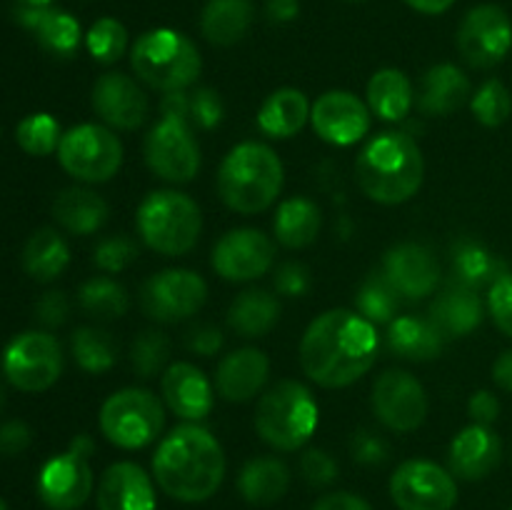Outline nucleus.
<instances>
[{
	"label": "nucleus",
	"instance_id": "61",
	"mask_svg": "<svg viewBox=\"0 0 512 510\" xmlns=\"http://www.w3.org/2000/svg\"><path fill=\"white\" fill-rule=\"evenodd\" d=\"M0 408H3V385H0Z\"/></svg>",
	"mask_w": 512,
	"mask_h": 510
},
{
	"label": "nucleus",
	"instance_id": "10",
	"mask_svg": "<svg viewBox=\"0 0 512 510\" xmlns=\"http://www.w3.org/2000/svg\"><path fill=\"white\" fill-rule=\"evenodd\" d=\"M63 373V350L45 330H25L3 350V375L23 393H43L53 388Z\"/></svg>",
	"mask_w": 512,
	"mask_h": 510
},
{
	"label": "nucleus",
	"instance_id": "32",
	"mask_svg": "<svg viewBox=\"0 0 512 510\" xmlns=\"http://www.w3.org/2000/svg\"><path fill=\"white\" fill-rule=\"evenodd\" d=\"M280 300L270 290L250 288L240 293L228 308V325L240 338H263L278 325Z\"/></svg>",
	"mask_w": 512,
	"mask_h": 510
},
{
	"label": "nucleus",
	"instance_id": "44",
	"mask_svg": "<svg viewBox=\"0 0 512 510\" xmlns=\"http://www.w3.org/2000/svg\"><path fill=\"white\" fill-rule=\"evenodd\" d=\"M170 358V340L160 330H143L130 345V365L143 380L165 373Z\"/></svg>",
	"mask_w": 512,
	"mask_h": 510
},
{
	"label": "nucleus",
	"instance_id": "22",
	"mask_svg": "<svg viewBox=\"0 0 512 510\" xmlns=\"http://www.w3.org/2000/svg\"><path fill=\"white\" fill-rule=\"evenodd\" d=\"M503 458V443L490 425H468L453 438L448 450L450 473L460 480H483Z\"/></svg>",
	"mask_w": 512,
	"mask_h": 510
},
{
	"label": "nucleus",
	"instance_id": "21",
	"mask_svg": "<svg viewBox=\"0 0 512 510\" xmlns=\"http://www.w3.org/2000/svg\"><path fill=\"white\" fill-rule=\"evenodd\" d=\"M160 393H163L165 405L188 423H200L208 418L215 403L208 375L198 365L185 363V360L165 368V373L160 375Z\"/></svg>",
	"mask_w": 512,
	"mask_h": 510
},
{
	"label": "nucleus",
	"instance_id": "1",
	"mask_svg": "<svg viewBox=\"0 0 512 510\" xmlns=\"http://www.w3.org/2000/svg\"><path fill=\"white\" fill-rule=\"evenodd\" d=\"M378 348V328L358 310H325L305 328L300 368L320 388H348L373 368Z\"/></svg>",
	"mask_w": 512,
	"mask_h": 510
},
{
	"label": "nucleus",
	"instance_id": "48",
	"mask_svg": "<svg viewBox=\"0 0 512 510\" xmlns=\"http://www.w3.org/2000/svg\"><path fill=\"white\" fill-rule=\"evenodd\" d=\"M488 310L500 333L512 338V273L500 275L488 290Z\"/></svg>",
	"mask_w": 512,
	"mask_h": 510
},
{
	"label": "nucleus",
	"instance_id": "54",
	"mask_svg": "<svg viewBox=\"0 0 512 510\" xmlns=\"http://www.w3.org/2000/svg\"><path fill=\"white\" fill-rule=\"evenodd\" d=\"M468 413L473 418V423L493 425L500 415V400L490 390H478V393L470 395Z\"/></svg>",
	"mask_w": 512,
	"mask_h": 510
},
{
	"label": "nucleus",
	"instance_id": "51",
	"mask_svg": "<svg viewBox=\"0 0 512 510\" xmlns=\"http://www.w3.org/2000/svg\"><path fill=\"white\" fill-rule=\"evenodd\" d=\"M68 310L70 305L65 293H60V290H48V293L38 300V305H35V318H38L45 328H58V325H63L65 320H68Z\"/></svg>",
	"mask_w": 512,
	"mask_h": 510
},
{
	"label": "nucleus",
	"instance_id": "55",
	"mask_svg": "<svg viewBox=\"0 0 512 510\" xmlns=\"http://www.w3.org/2000/svg\"><path fill=\"white\" fill-rule=\"evenodd\" d=\"M313 510H373L370 503L360 495L348 493V490H338V493H328L313 505Z\"/></svg>",
	"mask_w": 512,
	"mask_h": 510
},
{
	"label": "nucleus",
	"instance_id": "17",
	"mask_svg": "<svg viewBox=\"0 0 512 510\" xmlns=\"http://www.w3.org/2000/svg\"><path fill=\"white\" fill-rule=\"evenodd\" d=\"M275 243L258 228L228 230L215 243L210 265L228 283H250L273 268Z\"/></svg>",
	"mask_w": 512,
	"mask_h": 510
},
{
	"label": "nucleus",
	"instance_id": "63",
	"mask_svg": "<svg viewBox=\"0 0 512 510\" xmlns=\"http://www.w3.org/2000/svg\"><path fill=\"white\" fill-rule=\"evenodd\" d=\"M510 510H512V508H510Z\"/></svg>",
	"mask_w": 512,
	"mask_h": 510
},
{
	"label": "nucleus",
	"instance_id": "49",
	"mask_svg": "<svg viewBox=\"0 0 512 510\" xmlns=\"http://www.w3.org/2000/svg\"><path fill=\"white\" fill-rule=\"evenodd\" d=\"M350 455L360 465H383L388 460L390 448L373 430H358L350 440Z\"/></svg>",
	"mask_w": 512,
	"mask_h": 510
},
{
	"label": "nucleus",
	"instance_id": "18",
	"mask_svg": "<svg viewBox=\"0 0 512 510\" xmlns=\"http://www.w3.org/2000/svg\"><path fill=\"white\" fill-rule=\"evenodd\" d=\"M370 115L368 105L350 90H328L310 108V123L325 143L348 148L368 135Z\"/></svg>",
	"mask_w": 512,
	"mask_h": 510
},
{
	"label": "nucleus",
	"instance_id": "53",
	"mask_svg": "<svg viewBox=\"0 0 512 510\" xmlns=\"http://www.w3.org/2000/svg\"><path fill=\"white\" fill-rule=\"evenodd\" d=\"M33 440V433L25 423L20 420H8V423L0 425V453L5 455H18L23 453L25 448Z\"/></svg>",
	"mask_w": 512,
	"mask_h": 510
},
{
	"label": "nucleus",
	"instance_id": "4",
	"mask_svg": "<svg viewBox=\"0 0 512 510\" xmlns=\"http://www.w3.org/2000/svg\"><path fill=\"white\" fill-rule=\"evenodd\" d=\"M285 183L283 160L270 145L245 140L230 148L218 170V193L230 210L255 215L278 200Z\"/></svg>",
	"mask_w": 512,
	"mask_h": 510
},
{
	"label": "nucleus",
	"instance_id": "56",
	"mask_svg": "<svg viewBox=\"0 0 512 510\" xmlns=\"http://www.w3.org/2000/svg\"><path fill=\"white\" fill-rule=\"evenodd\" d=\"M265 13L273 23H290V20L298 18L300 3L298 0H268L265 3Z\"/></svg>",
	"mask_w": 512,
	"mask_h": 510
},
{
	"label": "nucleus",
	"instance_id": "23",
	"mask_svg": "<svg viewBox=\"0 0 512 510\" xmlns=\"http://www.w3.org/2000/svg\"><path fill=\"white\" fill-rule=\"evenodd\" d=\"M98 510H155V485L133 460L105 468L98 483Z\"/></svg>",
	"mask_w": 512,
	"mask_h": 510
},
{
	"label": "nucleus",
	"instance_id": "39",
	"mask_svg": "<svg viewBox=\"0 0 512 510\" xmlns=\"http://www.w3.org/2000/svg\"><path fill=\"white\" fill-rule=\"evenodd\" d=\"M70 353L85 373H105L118 360V345L108 330L83 325L70 335Z\"/></svg>",
	"mask_w": 512,
	"mask_h": 510
},
{
	"label": "nucleus",
	"instance_id": "13",
	"mask_svg": "<svg viewBox=\"0 0 512 510\" xmlns=\"http://www.w3.org/2000/svg\"><path fill=\"white\" fill-rule=\"evenodd\" d=\"M208 300L203 275L185 268H168L150 275L140 290V308L150 320L163 325L180 323L198 313Z\"/></svg>",
	"mask_w": 512,
	"mask_h": 510
},
{
	"label": "nucleus",
	"instance_id": "15",
	"mask_svg": "<svg viewBox=\"0 0 512 510\" xmlns=\"http://www.w3.org/2000/svg\"><path fill=\"white\" fill-rule=\"evenodd\" d=\"M370 405L380 423L395 433H413L428 418V393L413 373L390 368L373 383Z\"/></svg>",
	"mask_w": 512,
	"mask_h": 510
},
{
	"label": "nucleus",
	"instance_id": "6",
	"mask_svg": "<svg viewBox=\"0 0 512 510\" xmlns=\"http://www.w3.org/2000/svg\"><path fill=\"white\" fill-rule=\"evenodd\" d=\"M320 410L308 385L280 380L265 390L255 408V430L270 448L293 453L313 438Z\"/></svg>",
	"mask_w": 512,
	"mask_h": 510
},
{
	"label": "nucleus",
	"instance_id": "33",
	"mask_svg": "<svg viewBox=\"0 0 512 510\" xmlns=\"http://www.w3.org/2000/svg\"><path fill=\"white\" fill-rule=\"evenodd\" d=\"M290 470L273 455L248 460L238 475V490L250 505H273L288 493Z\"/></svg>",
	"mask_w": 512,
	"mask_h": 510
},
{
	"label": "nucleus",
	"instance_id": "31",
	"mask_svg": "<svg viewBox=\"0 0 512 510\" xmlns=\"http://www.w3.org/2000/svg\"><path fill=\"white\" fill-rule=\"evenodd\" d=\"M310 108L303 90L298 88H278L273 95H268V100L263 103L258 113V128L263 130L268 138H293L300 130L305 128V123L310 120Z\"/></svg>",
	"mask_w": 512,
	"mask_h": 510
},
{
	"label": "nucleus",
	"instance_id": "3",
	"mask_svg": "<svg viewBox=\"0 0 512 510\" xmlns=\"http://www.w3.org/2000/svg\"><path fill=\"white\" fill-rule=\"evenodd\" d=\"M360 190L380 205H400L413 198L425 178L420 145L400 130H385L370 138L355 160Z\"/></svg>",
	"mask_w": 512,
	"mask_h": 510
},
{
	"label": "nucleus",
	"instance_id": "16",
	"mask_svg": "<svg viewBox=\"0 0 512 510\" xmlns=\"http://www.w3.org/2000/svg\"><path fill=\"white\" fill-rule=\"evenodd\" d=\"M512 20L500 5L483 3L465 13L458 28V50L470 68L488 70L508 58Z\"/></svg>",
	"mask_w": 512,
	"mask_h": 510
},
{
	"label": "nucleus",
	"instance_id": "52",
	"mask_svg": "<svg viewBox=\"0 0 512 510\" xmlns=\"http://www.w3.org/2000/svg\"><path fill=\"white\" fill-rule=\"evenodd\" d=\"M185 345H188L190 353H198L203 355V358H210V355H215L220 348H223V333L210 323L193 325V328L188 330V335H185Z\"/></svg>",
	"mask_w": 512,
	"mask_h": 510
},
{
	"label": "nucleus",
	"instance_id": "43",
	"mask_svg": "<svg viewBox=\"0 0 512 510\" xmlns=\"http://www.w3.org/2000/svg\"><path fill=\"white\" fill-rule=\"evenodd\" d=\"M85 48L100 65H113L128 50V30L115 18H98L85 35Z\"/></svg>",
	"mask_w": 512,
	"mask_h": 510
},
{
	"label": "nucleus",
	"instance_id": "7",
	"mask_svg": "<svg viewBox=\"0 0 512 510\" xmlns=\"http://www.w3.org/2000/svg\"><path fill=\"white\" fill-rule=\"evenodd\" d=\"M138 235L150 250L165 258H180L198 245L203 213L190 195L155 190L145 195L135 213Z\"/></svg>",
	"mask_w": 512,
	"mask_h": 510
},
{
	"label": "nucleus",
	"instance_id": "60",
	"mask_svg": "<svg viewBox=\"0 0 512 510\" xmlns=\"http://www.w3.org/2000/svg\"><path fill=\"white\" fill-rule=\"evenodd\" d=\"M0 510H8V503L3 498H0Z\"/></svg>",
	"mask_w": 512,
	"mask_h": 510
},
{
	"label": "nucleus",
	"instance_id": "57",
	"mask_svg": "<svg viewBox=\"0 0 512 510\" xmlns=\"http://www.w3.org/2000/svg\"><path fill=\"white\" fill-rule=\"evenodd\" d=\"M493 380L505 393H512V350L498 355V360L493 363Z\"/></svg>",
	"mask_w": 512,
	"mask_h": 510
},
{
	"label": "nucleus",
	"instance_id": "38",
	"mask_svg": "<svg viewBox=\"0 0 512 510\" xmlns=\"http://www.w3.org/2000/svg\"><path fill=\"white\" fill-rule=\"evenodd\" d=\"M453 283L465 285V288H488L505 275L500 260L490 253L485 245L475 240H460L453 248Z\"/></svg>",
	"mask_w": 512,
	"mask_h": 510
},
{
	"label": "nucleus",
	"instance_id": "40",
	"mask_svg": "<svg viewBox=\"0 0 512 510\" xmlns=\"http://www.w3.org/2000/svg\"><path fill=\"white\" fill-rule=\"evenodd\" d=\"M80 308L98 320H115L123 318L130 308L128 290L118 283V280L108 278V275H95V278L85 280L78 290Z\"/></svg>",
	"mask_w": 512,
	"mask_h": 510
},
{
	"label": "nucleus",
	"instance_id": "46",
	"mask_svg": "<svg viewBox=\"0 0 512 510\" xmlns=\"http://www.w3.org/2000/svg\"><path fill=\"white\" fill-rule=\"evenodd\" d=\"M138 260V245L128 235H110L95 248L93 263L105 273H120Z\"/></svg>",
	"mask_w": 512,
	"mask_h": 510
},
{
	"label": "nucleus",
	"instance_id": "41",
	"mask_svg": "<svg viewBox=\"0 0 512 510\" xmlns=\"http://www.w3.org/2000/svg\"><path fill=\"white\" fill-rule=\"evenodd\" d=\"M355 305H358V313L373 325H390L398 318L400 295L380 270V273H370L363 280L358 295H355Z\"/></svg>",
	"mask_w": 512,
	"mask_h": 510
},
{
	"label": "nucleus",
	"instance_id": "30",
	"mask_svg": "<svg viewBox=\"0 0 512 510\" xmlns=\"http://www.w3.org/2000/svg\"><path fill=\"white\" fill-rule=\"evenodd\" d=\"M53 215L63 230L73 235H93L108 223L110 208L88 188H65L53 203Z\"/></svg>",
	"mask_w": 512,
	"mask_h": 510
},
{
	"label": "nucleus",
	"instance_id": "50",
	"mask_svg": "<svg viewBox=\"0 0 512 510\" xmlns=\"http://www.w3.org/2000/svg\"><path fill=\"white\" fill-rule=\"evenodd\" d=\"M275 290L285 298H300L310 290V270L303 263H283L275 270Z\"/></svg>",
	"mask_w": 512,
	"mask_h": 510
},
{
	"label": "nucleus",
	"instance_id": "5",
	"mask_svg": "<svg viewBox=\"0 0 512 510\" xmlns=\"http://www.w3.org/2000/svg\"><path fill=\"white\" fill-rule=\"evenodd\" d=\"M130 68L140 83L168 95L193 88L203 70V58L188 35L173 28H155L133 43Z\"/></svg>",
	"mask_w": 512,
	"mask_h": 510
},
{
	"label": "nucleus",
	"instance_id": "20",
	"mask_svg": "<svg viewBox=\"0 0 512 510\" xmlns=\"http://www.w3.org/2000/svg\"><path fill=\"white\" fill-rule=\"evenodd\" d=\"M93 110L108 128L135 130L148 120V95L125 73H105L93 85Z\"/></svg>",
	"mask_w": 512,
	"mask_h": 510
},
{
	"label": "nucleus",
	"instance_id": "36",
	"mask_svg": "<svg viewBox=\"0 0 512 510\" xmlns=\"http://www.w3.org/2000/svg\"><path fill=\"white\" fill-rule=\"evenodd\" d=\"M70 263V248L63 235L53 228L35 230L23 250V268L38 283L58 278Z\"/></svg>",
	"mask_w": 512,
	"mask_h": 510
},
{
	"label": "nucleus",
	"instance_id": "11",
	"mask_svg": "<svg viewBox=\"0 0 512 510\" xmlns=\"http://www.w3.org/2000/svg\"><path fill=\"white\" fill-rule=\"evenodd\" d=\"M93 440L78 435L65 453L53 455L40 468L38 495L50 510H78L93 493Z\"/></svg>",
	"mask_w": 512,
	"mask_h": 510
},
{
	"label": "nucleus",
	"instance_id": "45",
	"mask_svg": "<svg viewBox=\"0 0 512 510\" xmlns=\"http://www.w3.org/2000/svg\"><path fill=\"white\" fill-rule=\"evenodd\" d=\"M470 108L473 115L478 118V123H483L485 128H498L512 113V95L508 85L498 78H490L480 85L478 90L470 98Z\"/></svg>",
	"mask_w": 512,
	"mask_h": 510
},
{
	"label": "nucleus",
	"instance_id": "59",
	"mask_svg": "<svg viewBox=\"0 0 512 510\" xmlns=\"http://www.w3.org/2000/svg\"><path fill=\"white\" fill-rule=\"evenodd\" d=\"M20 5H50L53 0H18Z\"/></svg>",
	"mask_w": 512,
	"mask_h": 510
},
{
	"label": "nucleus",
	"instance_id": "25",
	"mask_svg": "<svg viewBox=\"0 0 512 510\" xmlns=\"http://www.w3.org/2000/svg\"><path fill=\"white\" fill-rule=\"evenodd\" d=\"M15 18L25 30L35 35V40L48 53L60 55V58H70L83 38L78 20L65 10L50 8V5H18Z\"/></svg>",
	"mask_w": 512,
	"mask_h": 510
},
{
	"label": "nucleus",
	"instance_id": "24",
	"mask_svg": "<svg viewBox=\"0 0 512 510\" xmlns=\"http://www.w3.org/2000/svg\"><path fill=\"white\" fill-rule=\"evenodd\" d=\"M270 378V360L258 348H238L225 355L215 370V388L228 403H248L263 393Z\"/></svg>",
	"mask_w": 512,
	"mask_h": 510
},
{
	"label": "nucleus",
	"instance_id": "9",
	"mask_svg": "<svg viewBox=\"0 0 512 510\" xmlns=\"http://www.w3.org/2000/svg\"><path fill=\"white\" fill-rule=\"evenodd\" d=\"M58 160L65 173L80 183H108L123 165V143L108 125H75L63 133Z\"/></svg>",
	"mask_w": 512,
	"mask_h": 510
},
{
	"label": "nucleus",
	"instance_id": "47",
	"mask_svg": "<svg viewBox=\"0 0 512 510\" xmlns=\"http://www.w3.org/2000/svg\"><path fill=\"white\" fill-rule=\"evenodd\" d=\"M338 460L323 448H310L305 450L303 458H300V473L315 488H325V485L335 483L338 478Z\"/></svg>",
	"mask_w": 512,
	"mask_h": 510
},
{
	"label": "nucleus",
	"instance_id": "35",
	"mask_svg": "<svg viewBox=\"0 0 512 510\" xmlns=\"http://www.w3.org/2000/svg\"><path fill=\"white\" fill-rule=\"evenodd\" d=\"M320 223H323V218H320L318 203L303 198V195H295V198L283 200L278 205V213L273 220L275 240L290 250L308 248L318 238Z\"/></svg>",
	"mask_w": 512,
	"mask_h": 510
},
{
	"label": "nucleus",
	"instance_id": "27",
	"mask_svg": "<svg viewBox=\"0 0 512 510\" xmlns=\"http://www.w3.org/2000/svg\"><path fill=\"white\" fill-rule=\"evenodd\" d=\"M428 318L438 325L445 338H465L483 323V300L478 290L450 283L430 303Z\"/></svg>",
	"mask_w": 512,
	"mask_h": 510
},
{
	"label": "nucleus",
	"instance_id": "2",
	"mask_svg": "<svg viewBox=\"0 0 512 510\" xmlns=\"http://www.w3.org/2000/svg\"><path fill=\"white\" fill-rule=\"evenodd\" d=\"M225 453L208 428L185 423L160 440L153 455V478L165 495L180 503L213 498L225 478Z\"/></svg>",
	"mask_w": 512,
	"mask_h": 510
},
{
	"label": "nucleus",
	"instance_id": "26",
	"mask_svg": "<svg viewBox=\"0 0 512 510\" xmlns=\"http://www.w3.org/2000/svg\"><path fill=\"white\" fill-rule=\"evenodd\" d=\"M470 98V80L458 65L438 63L423 75L415 100L428 118H448Z\"/></svg>",
	"mask_w": 512,
	"mask_h": 510
},
{
	"label": "nucleus",
	"instance_id": "37",
	"mask_svg": "<svg viewBox=\"0 0 512 510\" xmlns=\"http://www.w3.org/2000/svg\"><path fill=\"white\" fill-rule=\"evenodd\" d=\"M163 115H173V118L185 120L193 128L213 130L223 120L225 108L220 95L213 88H195V90H180V93H168L160 103Z\"/></svg>",
	"mask_w": 512,
	"mask_h": 510
},
{
	"label": "nucleus",
	"instance_id": "8",
	"mask_svg": "<svg viewBox=\"0 0 512 510\" xmlns=\"http://www.w3.org/2000/svg\"><path fill=\"white\" fill-rule=\"evenodd\" d=\"M98 420L108 443L123 450H140L163 433L165 408L153 390L123 388L108 395Z\"/></svg>",
	"mask_w": 512,
	"mask_h": 510
},
{
	"label": "nucleus",
	"instance_id": "62",
	"mask_svg": "<svg viewBox=\"0 0 512 510\" xmlns=\"http://www.w3.org/2000/svg\"><path fill=\"white\" fill-rule=\"evenodd\" d=\"M353 3H358V0H353Z\"/></svg>",
	"mask_w": 512,
	"mask_h": 510
},
{
	"label": "nucleus",
	"instance_id": "29",
	"mask_svg": "<svg viewBox=\"0 0 512 510\" xmlns=\"http://www.w3.org/2000/svg\"><path fill=\"white\" fill-rule=\"evenodd\" d=\"M253 15V0H208L200 13V30L208 43L230 48L248 35Z\"/></svg>",
	"mask_w": 512,
	"mask_h": 510
},
{
	"label": "nucleus",
	"instance_id": "19",
	"mask_svg": "<svg viewBox=\"0 0 512 510\" xmlns=\"http://www.w3.org/2000/svg\"><path fill=\"white\" fill-rule=\"evenodd\" d=\"M383 275L405 300H423L435 295L443 270L433 250L423 243H398L385 253Z\"/></svg>",
	"mask_w": 512,
	"mask_h": 510
},
{
	"label": "nucleus",
	"instance_id": "14",
	"mask_svg": "<svg viewBox=\"0 0 512 510\" xmlns=\"http://www.w3.org/2000/svg\"><path fill=\"white\" fill-rule=\"evenodd\" d=\"M390 498L400 510H453L458 483L450 470L433 460H405L390 475Z\"/></svg>",
	"mask_w": 512,
	"mask_h": 510
},
{
	"label": "nucleus",
	"instance_id": "58",
	"mask_svg": "<svg viewBox=\"0 0 512 510\" xmlns=\"http://www.w3.org/2000/svg\"><path fill=\"white\" fill-rule=\"evenodd\" d=\"M413 10L423 15H440L455 5V0H405Z\"/></svg>",
	"mask_w": 512,
	"mask_h": 510
},
{
	"label": "nucleus",
	"instance_id": "42",
	"mask_svg": "<svg viewBox=\"0 0 512 510\" xmlns=\"http://www.w3.org/2000/svg\"><path fill=\"white\" fill-rule=\"evenodd\" d=\"M15 140L33 158H45L58 150L60 140H63V128L50 113H33L20 120L15 128Z\"/></svg>",
	"mask_w": 512,
	"mask_h": 510
},
{
	"label": "nucleus",
	"instance_id": "34",
	"mask_svg": "<svg viewBox=\"0 0 512 510\" xmlns=\"http://www.w3.org/2000/svg\"><path fill=\"white\" fill-rule=\"evenodd\" d=\"M415 90L408 75L398 68H380L368 80V108L388 123H398L413 110Z\"/></svg>",
	"mask_w": 512,
	"mask_h": 510
},
{
	"label": "nucleus",
	"instance_id": "28",
	"mask_svg": "<svg viewBox=\"0 0 512 510\" xmlns=\"http://www.w3.org/2000/svg\"><path fill=\"white\" fill-rule=\"evenodd\" d=\"M445 335L430 318L420 315H400L388 325V345L398 358L425 363L443 353Z\"/></svg>",
	"mask_w": 512,
	"mask_h": 510
},
{
	"label": "nucleus",
	"instance_id": "12",
	"mask_svg": "<svg viewBox=\"0 0 512 510\" xmlns=\"http://www.w3.org/2000/svg\"><path fill=\"white\" fill-rule=\"evenodd\" d=\"M143 155L153 175L165 183H190L200 170V145L195 140L193 125L173 115H163L150 128L145 135Z\"/></svg>",
	"mask_w": 512,
	"mask_h": 510
}]
</instances>
